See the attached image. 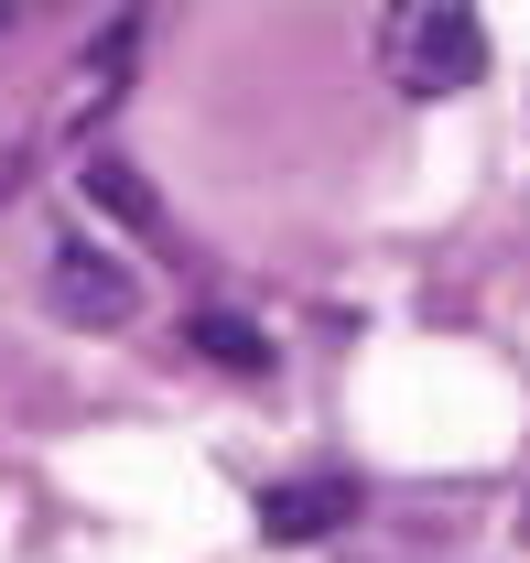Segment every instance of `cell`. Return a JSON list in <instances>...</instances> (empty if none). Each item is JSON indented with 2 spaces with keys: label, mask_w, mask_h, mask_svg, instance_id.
Here are the masks:
<instances>
[{
  "label": "cell",
  "mask_w": 530,
  "mask_h": 563,
  "mask_svg": "<svg viewBox=\"0 0 530 563\" xmlns=\"http://www.w3.org/2000/svg\"><path fill=\"white\" fill-rule=\"evenodd\" d=\"M379 44H390V76L411 87V98H455V87L487 76V22L455 11V0H400Z\"/></svg>",
  "instance_id": "6da1fadb"
},
{
  "label": "cell",
  "mask_w": 530,
  "mask_h": 563,
  "mask_svg": "<svg viewBox=\"0 0 530 563\" xmlns=\"http://www.w3.org/2000/svg\"><path fill=\"white\" fill-rule=\"evenodd\" d=\"M0 33H11V11H0Z\"/></svg>",
  "instance_id": "8992f818"
},
{
  "label": "cell",
  "mask_w": 530,
  "mask_h": 563,
  "mask_svg": "<svg viewBox=\"0 0 530 563\" xmlns=\"http://www.w3.org/2000/svg\"><path fill=\"white\" fill-rule=\"evenodd\" d=\"M357 520V488L346 477H292V488H261V531L270 542H325Z\"/></svg>",
  "instance_id": "7a4b0ae2"
},
{
  "label": "cell",
  "mask_w": 530,
  "mask_h": 563,
  "mask_svg": "<svg viewBox=\"0 0 530 563\" xmlns=\"http://www.w3.org/2000/svg\"><path fill=\"white\" fill-rule=\"evenodd\" d=\"M76 185H87V207H98V217H120V228H141V239H163V196L141 185L120 152H98V163H87Z\"/></svg>",
  "instance_id": "277c9868"
},
{
  "label": "cell",
  "mask_w": 530,
  "mask_h": 563,
  "mask_svg": "<svg viewBox=\"0 0 530 563\" xmlns=\"http://www.w3.org/2000/svg\"><path fill=\"white\" fill-rule=\"evenodd\" d=\"M185 336H196L217 368H270V336L250 325V314H185Z\"/></svg>",
  "instance_id": "5b68a950"
},
{
  "label": "cell",
  "mask_w": 530,
  "mask_h": 563,
  "mask_svg": "<svg viewBox=\"0 0 530 563\" xmlns=\"http://www.w3.org/2000/svg\"><path fill=\"white\" fill-rule=\"evenodd\" d=\"M55 303H66L76 325H120V314H131V272H120L109 250H87V239H76L66 261H55Z\"/></svg>",
  "instance_id": "3957f363"
}]
</instances>
